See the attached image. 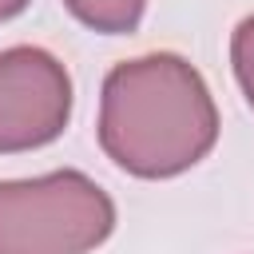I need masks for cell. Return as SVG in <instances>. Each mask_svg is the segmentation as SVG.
I'll list each match as a JSON object with an SVG mask.
<instances>
[{
  "mask_svg": "<svg viewBox=\"0 0 254 254\" xmlns=\"http://www.w3.org/2000/svg\"><path fill=\"white\" fill-rule=\"evenodd\" d=\"M218 143V107L175 52H147L107 71L99 91V147L135 179H175Z\"/></svg>",
  "mask_w": 254,
  "mask_h": 254,
  "instance_id": "1",
  "label": "cell"
},
{
  "mask_svg": "<svg viewBox=\"0 0 254 254\" xmlns=\"http://www.w3.org/2000/svg\"><path fill=\"white\" fill-rule=\"evenodd\" d=\"M111 230L115 202L83 171L0 179V254H91Z\"/></svg>",
  "mask_w": 254,
  "mask_h": 254,
  "instance_id": "2",
  "label": "cell"
},
{
  "mask_svg": "<svg viewBox=\"0 0 254 254\" xmlns=\"http://www.w3.org/2000/svg\"><path fill=\"white\" fill-rule=\"evenodd\" d=\"M71 119L67 67L32 44L0 52V155L48 147Z\"/></svg>",
  "mask_w": 254,
  "mask_h": 254,
  "instance_id": "3",
  "label": "cell"
},
{
  "mask_svg": "<svg viewBox=\"0 0 254 254\" xmlns=\"http://www.w3.org/2000/svg\"><path fill=\"white\" fill-rule=\"evenodd\" d=\"M64 8L99 36H127L139 28L147 0H64Z\"/></svg>",
  "mask_w": 254,
  "mask_h": 254,
  "instance_id": "4",
  "label": "cell"
},
{
  "mask_svg": "<svg viewBox=\"0 0 254 254\" xmlns=\"http://www.w3.org/2000/svg\"><path fill=\"white\" fill-rule=\"evenodd\" d=\"M230 67H234V79L246 103L254 107V16L238 20V28L230 32Z\"/></svg>",
  "mask_w": 254,
  "mask_h": 254,
  "instance_id": "5",
  "label": "cell"
},
{
  "mask_svg": "<svg viewBox=\"0 0 254 254\" xmlns=\"http://www.w3.org/2000/svg\"><path fill=\"white\" fill-rule=\"evenodd\" d=\"M24 8H28V0H0V24L12 20V16H20Z\"/></svg>",
  "mask_w": 254,
  "mask_h": 254,
  "instance_id": "6",
  "label": "cell"
}]
</instances>
